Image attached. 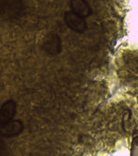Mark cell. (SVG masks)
I'll use <instances>...</instances> for the list:
<instances>
[{"mask_svg":"<svg viewBox=\"0 0 138 156\" xmlns=\"http://www.w3.org/2000/svg\"><path fill=\"white\" fill-rule=\"evenodd\" d=\"M23 123L20 120H11L0 127V135L5 138H11L21 133Z\"/></svg>","mask_w":138,"mask_h":156,"instance_id":"cell-1","label":"cell"},{"mask_svg":"<svg viewBox=\"0 0 138 156\" xmlns=\"http://www.w3.org/2000/svg\"><path fill=\"white\" fill-rule=\"evenodd\" d=\"M64 20H65L66 25L71 30H75V32L81 33V32H84V30H86V28H87L84 18L77 15L73 11L65 13Z\"/></svg>","mask_w":138,"mask_h":156,"instance_id":"cell-2","label":"cell"},{"mask_svg":"<svg viewBox=\"0 0 138 156\" xmlns=\"http://www.w3.org/2000/svg\"><path fill=\"white\" fill-rule=\"evenodd\" d=\"M17 105L13 100L5 102L0 107V125H4L11 121L16 114Z\"/></svg>","mask_w":138,"mask_h":156,"instance_id":"cell-3","label":"cell"},{"mask_svg":"<svg viewBox=\"0 0 138 156\" xmlns=\"http://www.w3.org/2000/svg\"><path fill=\"white\" fill-rule=\"evenodd\" d=\"M70 7L74 13H76L77 15H78L82 18L88 16L91 12L88 5L86 3V1H84V0H71Z\"/></svg>","mask_w":138,"mask_h":156,"instance_id":"cell-4","label":"cell"},{"mask_svg":"<svg viewBox=\"0 0 138 156\" xmlns=\"http://www.w3.org/2000/svg\"><path fill=\"white\" fill-rule=\"evenodd\" d=\"M45 47L46 50L49 51V53H58L60 51L61 48V42L58 36L56 35H53L50 39L47 40L46 44H45Z\"/></svg>","mask_w":138,"mask_h":156,"instance_id":"cell-5","label":"cell"},{"mask_svg":"<svg viewBox=\"0 0 138 156\" xmlns=\"http://www.w3.org/2000/svg\"><path fill=\"white\" fill-rule=\"evenodd\" d=\"M134 147H136V150H134V151L132 152V154H137V150H138V137H135V138L133 139L132 148H134Z\"/></svg>","mask_w":138,"mask_h":156,"instance_id":"cell-6","label":"cell"}]
</instances>
